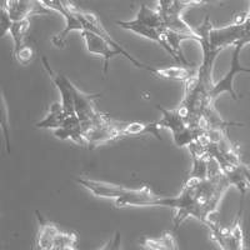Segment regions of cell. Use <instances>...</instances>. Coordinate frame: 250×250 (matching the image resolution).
I'll list each match as a JSON object with an SVG mask.
<instances>
[{"instance_id": "5b68a950", "label": "cell", "mask_w": 250, "mask_h": 250, "mask_svg": "<svg viewBox=\"0 0 250 250\" xmlns=\"http://www.w3.org/2000/svg\"><path fill=\"white\" fill-rule=\"evenodd\" d=\"M40 5L45 9H51L54 12L59 13L64 19H65V28L60 31L59 34L55 35L51 42L58 48H64L68 39V35L70 34V31H84V26H83L82 21L78 18V10L79 9L74 5L73 3L69 1H62V0H40L38 1Z\"/></svg>"}, {"instance_id": "e0dca14e", "label": "cell", "mask_w": 250, "mask_h": 250, "mask_svg": "<svg viewBox=\"0 0 250 250\" xmlns=\"http://www.w3.org/2000/svg\"><path fill=\"white\" fill-rule=\"evenodd\" d=\"M68 117L69 115L62 108V103H54L53 105H50L46 117L43 120H40L39 123H37V126L40 129H53L55 131L62 128Z\"/></svg>"}, {"instance_id": "9c48e42d", "label": "cell", "mask_w": 250, "mask_h": 250, "mask_svg": "<svg viewBox=\"0 0 250 250\" xmlns=\"http://www.w3.org/2000/svg\"><path fill=\"white\" fill-rule=\"evenodd\" d=\"M73 95H74V110L75 115L82 123V126L90 124L99 117L102 111H99L95 106L94 100L100 97V94L82 93L75 85H73Z\"/></svg>"}, {"instance_id": "52a82bcc", "label": "cell", "mask_w": 250, "mask_h": 250, "mask_svg": "<svg viewBox=\"0 0 250 250\" xmlns=\"http://www.w3.org/2000/svg\"><path fill=\"white\" fill-rule=\"evenodd\" d=\"M244 45L245 44L243 43H238L234 45L230 68L222 79L215 83V85H214L213 90L210 93V97L213 100H215L223 93H229L234 100H238V94L234 90V79H235L236 74H239V73H250L249 68H245L240 64V53H242Z\"/></svg>"}, {"instance_id": "484cf974", "label": "cell", "mask_w": 250, "mask_h": 250, "mask_svg": "<svg viewBox=\"0 0 250 250\" xmlns=\"http://www.w3.org/2000/svg\"><path fill=\"white\" fill-rule=\"evenodd\" d=\"M102 250H105V249H104V248H103V249Z\"/></svg>"}, {"instance_id": "7402d4cb", "label": "cell", "mask_w": 250, "mask_h": 250, "mask_svg": "<svg viewBox=\"0 0 250 250\" xmlns=\"http://www.w3.org/2000/svg\"><path fill=\"white\" fill-rule=\"evenodd\" d=\"M13 54H14V58L17 59V62L19 64H21V65H28L29 62H33V59H34L35 51L33 49V46L25 44L20 50H18L17 53H13Z\"/></svg>"}, {"instance_id": "ffe728a7", "label": "cell", "mask_w": 250, "mask_h": 250, "mask_svg": "<svg viewBox=\"0 0 250 250\" xmlns=\"http://www.w3.org/2000/svg\"><path fill=\"white\" fill-rule=\"evenodd\" d=\"M29 28H30V21L29 19L21 20V21H14L9 30L10 35H12L13 40H14V53L23 48L25 45L24 40H25V35L28 33Z\"/></svg>"}, {"instance_id": "603a6c76", "label": "cell", "mask_w": 250, "mask_h": 250, "mask_svg": "<svg viewBox=\"0 0 250 250\" xmlns=\"http://www.w3.org/2000/svg\"><path fill=\"white\" fill-rule=\"evenodd\" d=\"M120 243H122V236H120L119 231L115 233L114 238L111 240H109L108 244L104 247L105 250H120Z\"/></svg>"}, {"instance_id": "d4e9b609", "label": "cell", "mask_w": 250, "mask_h": 250, "mask_svg": "<svg viewBox=\"0 0 250 250\" xmlns=\"http://www.w3.org/2000/svg\"><path fill=\"white\" fill-rule=\"evenodd\" d=\"M13 23H14V21L9 18V15L6 14L5 10L1 9V26H3V35H5L6 33H9Z\"/></svg>"}, {"instance_id": "2e32d148", "label": "cell", "mask_w": 250, "mask_h": 250, "mask_svg": "<svg viewBox=\"0 0 250 250\" xmlns=\"http://www.w3.org/2000/svg\"><path fill=\"white\" fill-rule=\"evenodd\" d=\"M160 125L159 123H142L133 122L123 124L122 138L125 137H135V135H145V134H151L156 139L162 140L160 137Z\"/></svg>"}, {"instance_id": "30bf717a", "label": "cell", "mask_w": 250, "mask_h": 250, "mask_svg": "<svg viewBox=\"0 0 250 250\" xmlns=\"http://www.w3.org/2000/svg\"><path fill=\"white\" fill-rule=\"evenodd\" d=\"M82 38L84 40L85 48L89 53L99 55V57L103 58V60H104V74H108L109 62L115 55H120L119 51L115 50L104 38L94 34V33L89 30L82 31Z\"/></svg>"}, {"instance_id": "4fadbf2b", "label": "cell", "mask_w": 250, "mask_h": 250, "mask_svg": "<svg viewBox=\"0 0 250 250\" xmlns=\"http://www.w3.org/2000/svg\"><path fill=\"white\" fill-rule=\"evenodd\" d=\"M54 137L62 140H71V142L77 143L78 145H82V146L86 145L84 134H83L82 123L78 119L77 115L68 117L62 128L54 131Z\"/></svg>"}, {"instance_id": "44dd1931", "label": "cell", "mask_w": 250, "mask_h": 250, "mask_svg": "<svg viewBox=\"0 0 250 250\" xmlns=\"http://www.w3.org/2000/svg\"><path fill=\"white\" fill-rule=\"evenodd\" d=\"M51 250H78V235L73 231H60Z\"/></svg>"}, {"instance_id": "7c38bea8", "label": "cell", "mask_w": 250, "mask_h": 250, "mask_svg": "<svg viewBox=\"0 0 250 250\" xmlns=\"http://www.w3.org/2000/svg\"><path fill=\"white\" fill-rule=\"evenodd\" d=\"M37 218L39 223V230L35 239L34 250H51L54 248L60 230L54 223L46 220L39 211H37Z\"/></svg>"}, {"instance_id": "ac0fdd59", "label": "cell", "mask_w": 250, "mask_h": 250, "mask_svg": "<svg viewBox=\"0 0 250 250\" xmlns=\"http://www.w3.org/2000/svg\"><path fill=\"white\" fill-rule=\"evenodd\" d=\"M196 71L193 70L190 66H168V68H158L156 78L164 80H174V82L187 83L188 80L193 78Z\"/></svg>"}, {"instance_id": "9a60e30c", "label": "cell", "mask_w": 250, "mask_h": 250, "mask_svg": "<svg viewBox=\"0 0 250 250\" xmlns=\"http://www.w3.org/2000/svg\"><path fill=\"white\" fill-rule=\"evenodd\" d=\"M139 244L145 250H179L174 231H164L159 236H144Z\"/></svg>"}, {"instance_id": "8fae6325", "label": "cell", "mask_w": 250, "mask_h": 250, "mask_svg": "<svg viewBox=\"0 0 250 250\" xmlns=\"http://www.w3.org/2000/svg\"><path fill=\"white\" fill-rule=\"evenodd\" d=\"M117 24L120 28L125 29V30L131 31L134 34H137L139 35V37H143L145 38V39L151 40V42L156 43L158 45L162 46L165 51H168L169 54H170V57L174 59L173 51H171L170 46L168 45V43H167V40H165L164 38V33H163L164 28H151V26L143 25V24L137 23V21H134V20H125V21L124 20H119V21H117Z\"/></svg>"}, {"instance_id": "ba28073f", "label": "cell", "mask_w": 250, "mask_h": 250, "mask_svg": "<svg viewBox=\"0 0 250 250\" xmlns=\"http://www.w3.org/2000/svg\"><path fill=\"white\" fill-rule=\"evenodd\" d=\"M42 62H43L44 69L48 73L49 78L53 82V84L55 85V88L58 89V91L62 95V105L65 110V113L68 114L69 117L71 115H75L74 110V95H73V83L65 77V75L59 74L57 71H54L50 68V64H49L48 59L45 57H42Z\"/></svg>"}, {"instance_id": "277c9868", "label": "cell", "mask_w": 250, "mask_h": 250, "mask_svg": "<svg viewBox=\"0 0 250 250\" xmlns=\"http://www.w3.org/2000/svg\"><path fill=\"white\" fill-rule=\"evenodd\" d=\"M243 205L238 211L233 227L225 228L218 222L214 216L207 228L210 231V236L214 242L218 243L222 250H247L245 247V235L243 229Z\"/></svg>"}, {"instance_id": "5bb4252c", "label": "cell", "mask_w": 250, "mask_h": 250, "mask_svg": "<svg viewBox=\"0 0 250 250\" xmlns=\"http://www.w3.org/2000/svg\"><path fill=\"white\" fill-rule=\"evenodd\" d=\"M33 1H26V0H12V1H4L1 9L5 10L6 14L13 21H21V20L29 19V17L33 14L40 13L35 9Z\"/></svg>"}, {"instance_id": "7a4b0ae2", "label": "cell", "mask_w": 250, "mask_h": 250, "mask_svg": "<svg viewBox=\"0 0 250 250\" xmlns=\"http://www.w3.org/2000/svg\"><path fill=\"white\" fill-rule=\"evenodd\" d=\"M162 113L163 118L159 120L160 128L169 129L173 134V139L176 146H189L193 143L198 142L205 135V130L203 128H193L189 126L187 120L182 115L178 108L169 110V109L156 106Z\"/></svg>"}, {"instance_id": "8992f818", "label": "cell", "mask_w": 250, "mask_h": 250, "mask_svg": "<svg viewBox=\"0 0 250 250\" xmlns=\"http://www.w3.org/2000/svg\"><path fill=\"white\" fill-rule=\"evenodd\" d=\"M78 18H79V20L82 21L83 26H84V30H89V31H91V33H94V34H97V35H99V37L104 38V39H105L106 42H108V43L110 44L114 49H115V50L119 51V54L122 55V57H124L125 59L129 60V62H130L133 65H135L137 68H139V69H143V70L149 71L151 75H154V77H155L156 71H158V68H156V66H151V65H148V64H144V62H139L137 58H134L130 53H128V51L125 50V49L123 48L119 43H118L117 40H114L113 38H111V35L109 34L108 30L104 28V25L102 24V21L99 20V18L94 14V13L82 12V10H79V12H78Z\"/></svg>"}, {"instance_id": "3957f363", "label": "cell", "mask_w": 250, "mask_h": 250, "mask_svg": "<svg viewBox=\"0 0 250 250\" xmlns=\"http://www.w3.org/2000/svg\"><path fill=\"white\" fill-rule=\"evenodd\" d=\"M202 0H159L156 1V10L162 18L163 26L165 29L183 34L198 35L193 26L188 25L183 20L182 14L188 8L194 5H203Z\"/></svg>"}, {"instance_id": "6da1fadb", "label": "cell", "mask_w": 250, "mask_h": 250, "mask_svg": "<svg viewBox=\"0 0 250 250\" xmlns=\"http://www.w3.org/2000/svg\"><path fill=\"white\" fill-rule=\"evenodd\" d=\"M231 187L218 163L210 159V169L207 179L187 178L182 191L173 198H160L149 207H164L174 209L173 231L178 230L188 218H194L207 227L216 214V208L225 191Z\"/></svg>"}, {"instance_id": "d6986e66", "label": "cell", "mask_w": 250, "mask_h": 250, "mask_svg": "<svg viewBox=\"0 0 250 250\" xmlns=\"http://www.w3.org/2000/svg\"><path fill=\"white\" fill-rule=\"evenodd\" d=\"M134 21L137 23L143 24V25H148L151 28H158L163 29V21L162 18H160L159 12L156 9H151L149 6H146L145 4H142L139 8V12H138L137 17L134 18Z\"/></svg>"}, {"instance_id": "cb8c5ba5", "label": "cell", "mask_w": 250, "mask_h": 250, "mask_svg": "<svg viewBox=\"0 0 250 250\" xmlns=\"http://www.w3.org/2000/svg\"><path fill=\"white\" fill-rule=\"evenodd\" d=\"M243 26H244V42L245 44L250 43V10L247 15L243 17Z\"/></svg>"}]
</instances>
